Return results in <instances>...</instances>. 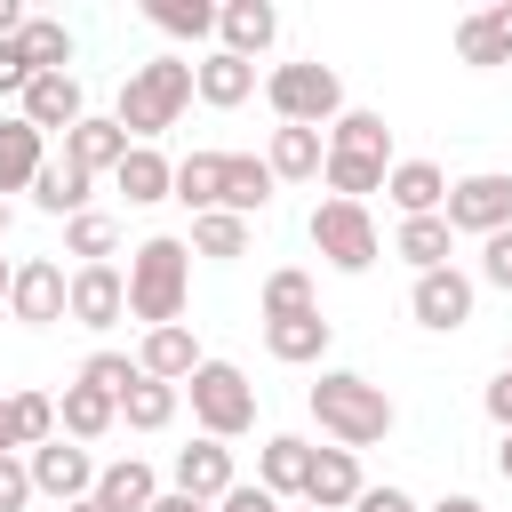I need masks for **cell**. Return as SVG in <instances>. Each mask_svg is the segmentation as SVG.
<instances>
[{"label": "cell", "mask_w": 512, "mask_h": 512, "mask_svg": "<svg viewBox=\"0 0 512 512\" xmlns=\"http://www.w3.org/2000/svg\"><path fill=\"white\" fill-rule=\"evenodd\" d=\"M304 408H312V424L328 432V448H376L392 424H400V408H392V392L384 384H368V376H352V368H320V384L304 392Z\"/></svg>", "instance_id": "6da1fadb"}, {"label": "cell", "mask_w": 512, "mask_h": 512, "mask_svg": "<svg viewBox=\"0 0 512 512\" xmlns=\"http://www.w3.org/2000/svg\"><path fill=\"white\" fill-rule=\"evenodd\" d=\"M184 104H192V64H184V56H152V64H136V72L120 80L112 120H120L128 144H160V136L184 120Z\"/></svg>", "instance_id": "7a4b0ae2"}, {"label": "cell", "mask_w": 512, "mask_h": 512, "mask_svg": "<svg viewBox=\"0 0 512 512\" xmlns=\"http://www.w3.org/2000/svg\"><path fill=\"white\" fill-rule=\"evenodd\" d=\"M184 296H192V248L176 232L136 240L128 248V320L168 328V320H184Z\"/></svg>", "instance_id": "3957f363"}, {"label": "cell", "mask_w": 512, "mask_h": 512, "mask_svg": "<svg viewBox=\"0 0 512 512\" xmlns=\"http://www.w3.org/2000/svg\"><path fill=\"white\" fill-rule=\"evenodd\" d=\"M184 400H192V424H200V440H240L248 424H256V384L232 368V360H200L184 384H176Z\"/></svg>", "instance_id": "277c9868"}, {"label": "cell", "mask_w": 512, "mask_h": 512, "mask_svg": "<svg viewBox=\"0 0 512 512\" xmlns=\"http://www.w3.org/2000/svg\"><path fill=\"white\" fill-rule=\"evenodd\" d=\"M264 104L280 112V128H328V120L344 112V80H336V64H320V56L272 64V72H264Z\"/></svg>", "instance_id": "5b68a950"}, {"label": "cell", "mask_w": 512, "mask_h": 512, "mask_svg": "<svg viewBox=\"0 0 512 512\" xmlns=\"http://www.w3.org/2000/svg\"><path fill=\"white\" fill-rule=\"evenodd\" d=\"M304 232H312V248H320L336 272H368V264L384 256V240H376V216H368L360 200H320Z\"/></svg>", "instance_id": "8992f818"}, {"label": "cell", "mask_w": 512, "mask_h": 512, "mask_svg": "<svg viewBox=\"0 0 512 512\" xmlns=\"http://www.w3.org/2000/svg\"><path fill=\"white\" fill-rule=\"evenodd\" d=\"M440 224H448V232H472V240L512 232V168L456 176V184H448V200H440Z\"/></svg>", "instance_id": "52a82bcc"}, {"label": "cell", "mask_w": 512, "mask_h": 512, "mask_svg": "<svg viewBox=\"0 0 512 512\" xmlns=\"http://www.w3.org/2000/svg\"><path fill=\"white\" fill-rule=\"evenodd\" d=\"M472 296H480V280H472V272H456V264H440V272H416V288H408V312H416V328H432V336H456V328L472 320Z\"/></svg>", "instance_id": "ba28073f"}, {"label": "cell", "mask_w": 512, "mask_h": 512, "mask_svg": "<svg viewBox=\"0 0 512 512\" xmlns=\"http://www.w3.org/2000/svg\"><path fill=\"white\" fill-rule=\"evenodd\" d=\"M24 472H32V496H56V504H80V496H96V456L80 448V440H40L32 456H24Z\"/></svg>", "instance_id": "9c48e42d"}, {"label": "cell", "mask_w": 512, "mask_h": 512, "mask_svg": "<svg viewBox=\"0 0 512 512\" xmlns=\"http://www.w3.org/2000/svg\"><path fill=\"white\" fill-rule=\"evenodd\" d=\"M64 320H80V328L128 320V272H120V264H72V280H64Z\"/></svg>", "instance_id": "30bf717a"}, {"label": "cell", "mask_w": 512, "mask_h": 512, "mask_svg": "<svg viewBox=\"0 0 512 512\" xmlns=\"http://www.w3.org/2000/svg\"><path fill=\"white\" fill-rule=\"evenodd\" d=\"M16 120H32L40 136H72V128L88 120V96H80L72 72H32L24 96H16Z\"/></svg>", "instance_id": "8fae6325"}, {"label": "cell", "mask_w": 512, "mask_h": 512, "mask_svg": "<svg viewBox=\"0 0 512 512\" xmlns=\"http://www.w3.org/2000/svg\"><path fill=\"white\" fill-rule=\"evenodd\" d=\"M64 280H72V272H64L56 256H24V264L8 272V312H16L24 328H56V320H64Z\"/></svg>", "instance_id": "7c38bea8"}, {"label": "cell", "mask_w": 512, "mask_h": 512, "mask_svg": "<svg viewBox=\"0 0 512 512\" xmlns=\"http://www.w3.org/2000/svg\"><path fill=\"white\" fill-rule=\"evenodd\" d=\"M328 344H336L328 312H280V320H264V352L280 368H312V360H328Z\"/></svg>", "instance_id": "4fadbf2b"}, {"label": "cell", "mask_w": 512, "mask_h": 512, "mask_svg": "<svg viewBox=\"0 0 512 512\" xmlns=\"http://www.w3.org/2000/svg\"><path fill=\"white\" fill-rule=\"evenodd\" d=\"M168 488H184V496H200V504H224V488H240L232 448H224V440H192V448H176Z\"/></svg>", "instance_id": "5bb4252c"}, {"label": "cell", "mask_w": 512, "mask_h": 512, "mask_svg": "<svg viewBox=\"0 0 512 512\" xmlns=\"http://www.w3.org/2000/svg\"><path fill=\"white\" fill-rule=\"evenodd\" d=\"M360 456L352 448H312V464H304V504L312 512H352L360 504Z\"/></svg>", "instance_id": "9a60e30c"}, {"label": "cell", "mask_w": 512, "mask_h": 512, "mask_svg": "<svg viewBox=\"0 0 512 512\" xmlns=\"http://www.w3.org/2000/svg\"><path fill=\"white\" fill-rule=\"evenodd\" d=\"M272 40H280V8H272V0H224V8H216V48H224V56H248V64H256Z\"/></svg>", "instance_id": "2e32d148"}, {"label": "cell", "mask_w": 512, "mask_h": 512, "mask_svg": "<svg viewBox=\"0 0 512 512\" xmlns=\"http://www.w3.org/2000/svg\"><path fill=\"white\" fill-rule=\"evenodd\" d=\"M112 192H120L128 208H160V200L176 192V160H168L160 144H128L120 168H112Z\"/></svg>", "instance_id": "e0dca14e"}, {"label": "cell", "mask_w": 512, "mask_h": 512, "mask_svg": "<svg viewBox=\"0 0 512 512\" xmlns=\"http://www.w3.org/2000/svg\"><path fill=\"white\" fill-rule=\"evenodd\" d=\"M456 56H464L472 72H496V64H512V0H488V8H472V16L456 24Z\"/></svg>", "instance_id": "ac0fdd59"}, {"label": "cell", "mask_w": 512, "mask_h": 512, "mask_svg": "<svg viewBox=\"0 0 512 512\" xmlns=\"http://www.w3.org/2000/svg\"><path fill=\"white\" fill-rule=\"evenodd\" d=\"M272 192H280V184H272L264 152H224V184H216V208H224V216H248V224H256V216L272 208Z\"/></svg>", "instance_id": "d6986e66"}, {"label": "cell", "mask_w": 512, "mask_h": 512, "mask_svg": "<svg viewBox=\"0 0 512 512\" xmlns=\"http://www.w3.org/2000/svg\"><path fill=\"white\" fill-rule=\"evenodd\" d=\"M192 96H200L208 112H232V104H248V96H256V64H248V56L208 48V56L192 64Z\"/></svg>", "instance_id": "ffe728a7"}, {"label": "cell", "mask_w": 512, "mask_h": 512, "mask_svg": "<svg viewBox=\"0 0 512 512\" xmlns=\"http://www.w3.org/2000/svg\"><path fill=\"white\" fill-rule=\"evenodd\" d=\"M200 360H208V352H200V336H192L184 320H168V328H144V344H136V368H144V376H160V384H184Z\"/></svg>", "instance_id": "44dd1931"}, {"label": "cell", "mask_w": 512, "mask_h": 512, "mask_svg": "<svg viewBox=\"0 0 512 512\" xmlns=\"http://www.w3.org/2000/svg\"><path fill=\"white\" fill-rule=\"evenodd\" d=\"M384 200H392L400 216H440V200H448V168H440V160H392Z\"/></svg>", "instance_id": "7402d4cb"}, {"label": "cell", "mask_w": 512, "mask_h": 512, "mask_svg": "<svg viewBox=\"0 0 512 512\" xmlns=\"http://www.w3.org/2000/svg\"><path fill=\"white\" fill-rule=\"evenodd\" d=\"M112 424H120V400H112V392H96V384H80V376H72V384H64V400H56V432H64V440H80V448H88V440H104V432H112Z\"/></svg>", "instance_id": "603a6c76"}, {"label": "cell", "mask_w": 512, "mask_h": 512, "mask_svg": "<svg viewBox=\"0 0 512 512\" xmlns=\"http://www.w3.org/2000/svg\"><path fill=\"white\" fill-rule=\"evenodd\" d=\"M320 160H328V136H320V128H272V144H264L272 184H312Z\"/></svg>", "instance_id": "cb8c5ba5"}, {"label": "cell", "mask_w": 512, "mask_h": 512, "mask_svg": "<svg viewBox=\"0 0 512 512\" xmlns=\"http://www.w3.org/2000/svg\"><path fill=\"white\" fill-rule=\"evenodd\" d=\"M40 168H48V136L32 120H0V200L8 192H32Z\"/></svg>", "instance_id": "d4e9b609"}, {"label": "cell", "mask_w": 512, "mask_h": 512, "mask_svg": "<svg viewBox=\"0 0 512 512\" xmlns=\"http://www.w3.org/2000/svg\"><path fill=\"white\" fill-rule=\"evenodd\" d=\"M120 152H128V136H120V120H112V112H88V120L64 136V160H72V168H88V176H112V168H120Z\"/></svg>", "instance_id": "484cf974"}, {"label": "cell", "mask_w": 512, "mask_h": 512, "mask_svg": "<svg viewBox=\"0 0 512 512\" xmlns=\"http://www.w3.org/2000/svg\"><path fill=\"white\" fill-rule=\"evenodd\" d=\"M304 464H312V440L272 432V440H264V456H256V488L288 504V496H304Z\"/></svg>", "instance_id": "4316f807"}, {"label": "cell", "mask_w": 512, "mask_h": 512, "mask_svg": "<svg viewBox=\"0 0 512 512\" xmlns=\"http://www.w3.org/2000/svg\"><path fill=\"white\" fill-rule=\"evenodd\" d=\"M160 496V472L144 464V456H112V464H96V504H112V512H144Z\"/></svg>", "instance_id": "83f0119b"}, {"label": "cell", "mask_w": 512, "mask_h": 512, "mask_svg": "<svg viewBox=\"0 0 512 512\" xmlns=\"http://www.w3.org/2000/svg\"><path fill=\"white\" fill-rule=\"evenodd\" d=\"M88 184H96V176H88V168H72V160L56 152V160H48L40 176H32V208H40V216H64V224H72V216L88 208Z\"/></svg>", "instance_id": "f1b7e54d"}, {"label": "cell", "mask_w": 512, "mask_h": 512, "mask_svg": "<svg viewBox=\"0 0 512 512\" xmlns=\"http://www.w3.org/2000/svg\"><path fill=\"white\" fill-rule=\"evenodd\" d=\"M176 408H184V392L160 384V376H144V368H136V384L120 392V424H128V432H168Z\"/></svg>", "instance_id": "f546056e"}, {"label": "cell", "mask_w": 512, "mask_h": 512, "mask_svg": "<svg viewBox=\"0 0 512 512\" xmlns=\"http://www.w3.org/2000/svg\"><path fill=\"white\" fill-rule=\"evenodd\" d=\"M384 176H392V160H368V152H328V160H320L328 200H360V208H368V192H384Z\"/></svg>", "instance_id": "4dcf8cb0"}, {"label": "cell", "mask_w": 512, "mask_h": 512, "mask_svg": "<svg viewBox=\"0 0 512 512\" xmlns=\"http://www.w3.org/2000/svg\"><path fill=\"white\" fill-rule=\"evenodd\" d=\"M392 256H400V264H416V272H440V264L456 256V232H448L440 216H400V232H392Z\"/></svg>", "instance_id": "1f68e13d"}, {"label": "cell", "mask_w": 512, "mask_h": 512, "mask_svg": "<svg viewBox=\"0 0 512 512\" xmlns=\"http://www.w3.org/2000/svg\"><path fill=\"white\" fill-rule=\"evenodd\" d=\"M184 248H192V256H208V264H240V256H248V216H224V208H208V216H192Z\"/></svg>", "instance_id": "d6a6232c"}, {"label": "cell", "mask_w": 512, "mask_h": 512, "mask_svg": "<svg viewBox=\"0 0 512 512\" xmlns=\"http://www.w3.org/2000/svg\"><path fill=\"white\" fill-rule=\"evenodd\" d=\"M328 152H368V160H392V128H384V112L344 104V112L328 120Z\"/></svg>", "instance_id": "836d02e7"}, {"label": "cell", "mask_w": 512, "mask_h": 512, "mask_svg": "<svg viewBox=\"0 0 512 512\" xmlns=\"http://www.w3.org/2000/svg\"><path fill=\"white\" fill-rule=\"evenodd\" d=\"M40 440H56V400L48 392H8V456H32Z\"/></svg>", "instance_id": "e575fe53"}, {"label": "cell", "mask_w": 512, "mask_h": 512, "mask_svg": "<svg viewBox=\"0 0 512 512\" xmlns=\"http://www.w3.org/2000/svg\"><path fill=\"white\" fill-rule=\"evenodd\" d=\"M16 48H24V64H32V72H72V32H64L56 16H24Z\"/></svg>", "instance_id": "d590c367"}, {"label": "cell", "mask_w": 512, "mask_h": 512, "mask_svg": "<svg viewBox=\"0 0 512 512\" xmlns=\"http://www.w3.org/2000/svg\"><path fill=\"white\" fill-rule=\"evenodd\" d=\"M216 184H224V152H184V160H176V192H168V200H184L192 216H208V208H216Z\"/></svg>", "instance_id": "8d00e7d4"}, {"label": "cell", "mask_w": 512, "mask_h": 512, "mask_svg": "<svg viewBox=\"0 0 512 512\" xmlns=\"http://www.w3.org/2000/svg\"><path fill=\"white\" fill-rule=\"evenodd\" d=\"M112 248H120V224H112V216L80 208V216L64 224V256H80V264H112Z\"/></svg>", "instance_id": "74e56055"}, {"label": "cell", "mask_w": 512, "mask_h": 512, "mask_svg": "<svg viewBox=\"0 0 512 512\" xmlns=\"http://www.w3.org/2000/svg\"><path fill=\"white\" fill-rule=\"evenodd\" d=\"M144 16H152L168 40H208V32H216V0H152Z\"/></svg>", "instance_id": "f35d334b"}, {"label": "cell", "mask_w": 512, "mask_h": 512, "mask_svg": "<svg viewBox=\"0 0 512 512\" xmlns=\"http://www.w3.org/2000/svg\"><path fill=\"white\" fill-rule=\"evenodd\" d=\"M280 312H320V296H312V272L280 264V272L264 280V320H280Z\"/></svg>", "instance_id": "ab89813d"}, {"label": "cell", "mask_w": 512, "mask_h": 512, "mask_svg": "<svg viewBox=\"0 0 512 512\" xmlns=\"http://www.w3.org/2000/svg\"><path fill=\"white\" fill-rule=\"evenodd\" d=\"M80 384H96V392L120 400V392L136 384V360H128V352H88V360H80Z\"/></svg>", "instance_id": "60d3db41"}, {"label": "cell", "mask_w": 512, "mask_h": 512, "mask_svg": "<svg viewBox=\"0 0 512 512\" xmlns=\"http://www.w3.org/2000/svg\"><path fill=\"white\" fill-rule=\"evenodd\" d=\"M480 280L512 296V232H488V240H480Z\"/></svg>", "instance_id": "b9f144b4"}, {"label": "cell", "mask_w": 512, "mask_h": 512, "mask_svg": "<svg viewBox=\"0 0 512 512\" xmlns=\"http://www.w3.org/2000/svg\"><path fill=\"white\" fill-rule=\"evenodd\" d=\"M0 512H32V472H24V456H0Z\"/></svg>", "instance_id": "7bdbcfd3"}, {"label": "cell", "mask_w": 512, "mask_h": 512, "mask_svg": "<svg viewBox=\"0 0 512 512\" xmlns=\"http://www.w3.org/2000/svg\"><path fill=\"white\" fill-rule=\"evenodd\" d=\"M216 512H288V504H280V496H264L256 480H240V488H224V504H216Z\"/></svg>", "instance_id": "ee69618b"}, {"label": "cell", "mask_w": 512, "mask_h": 512, "mask_svg": "<svg viewBox=\"0 0 512 512\" xmlns=\"http://www.w3.org/2000/svg\"><path fill=\"white\" fill-rule=\"evenodd\" d=\"M24 80H32L24 48H16V40H0V96H24Z\"/></svg>", "instance_id": "f6af8a7d"}, {"label": "cell", "mask_w": 512, "mask_h": 512, "mask_svg": "<svg viewBox=\"0 0 512 512\" xmlns=\"http://www.w3.org/2000/svg\"><path fill=\"white\" fill-rule=\"evenodd\" d=\"M480 408H488V416H496V424L512 432V368H496V384L480 392Z\"/></svg>", "instance_id": "bcb514c9"}, {"label": "cell", "mask_w": 512, "mask_h": 512, "mask_svg": "<svg viewBox=\"0 0 512 512\" xmlns=\"http://www.w3.org/2000/svg\"><path fill=\"white\" fill-rule=\"evenodd\" d=\"M352 512H416V496H408V488H360Z\"/></svg>", "instance_id": "7dc6e473"}, {"label": "cell", "mask_w": 512, "mask_h": 512, "mask_svg": "<svg viewBox=\"0 0 512 512\" xmlns=\"http://www.w3.org/2000/svg\"><path fill=\"white\" fill-rule=\"evenodd\" d=\"M144 512H216V504H200V496H184V488H160Z\"/></svg>", "instance_id": "c3c4849f"}, {"label": "cell", "mask_w": 512, "mask_h": 512, "mask_svg": "<svg viewBox=\"0 0 512 512\" xmlns=\"http://www.w3.org/2000/svg\"><path fill=\"white\" fill-rule=\"evenodd\" d=\"M416 512H488L480 496H440V504H416Z\"/></svg>", "instance_id": "681fc988"}, {"label": "cell", "mask_w": 512, "mask_h": 512, "mask_svg": "<svg viewBox=\"0 0 512 512\" xmlns=\"http://www.w3.org/2000/svg\"><path fill=\"white\" fill-rule=\"evenodd\" d=\"M16 32H24V8H16V0H0V40H16Z\"/></svg>", "instance_id": "f907efd6"}, {"label": "cell", "mask_w": 512, "mask_h": 512, "mask_svg": "<svg viewBox=\"0 0 512 512\" xmlns=\"http://www.w3.org/2000/svg\"><path fill=\"white\" fill-rule=\"evenodd\" d=\"M496 472H504V480H512V432H504V448H496Z\"/></svg>", "instance_id": "816d5d0a"}, {"label": "cell", "mask_w": 512, "mask_h": 512, "mask_svg": "<svg viewBox=\"0 0 512 512\" xmlns=\"http://www.w3.org/2000/svg\"><path fill=\"white\" fill-rule=\"evenodd\" d=\"M64 512H112V504H96V496H80V504H64Z\"/></svg>", "instance_id": "f5cc1de1"}, {"label": "cell", "mask_w": 512, "mask_h": 512, "mask_svg": "<svg viewBox=\"0 0 512 512\" xmlns=\"http://www.w3.org/2000/svg\"><path fill=\"white\" fill-rule=\"evenodd\" d=\"M8 272H16V264H8V256H0V304H8Z\"/></svg>", "instance_id": "db71d44e"}, {"label": "cell", "mask_w": 512, "mask_h": 512, "mask_svg": "<svg viewBox=\"0 0 512 512\" xmlns=\"http://www.w3.org/2000/svg\"><path fill=\"white\" fill-rule=\"evenodd\" d=\"M0 456H8V400H0Z\"/></svg>", "instance_id": "11a10c76"}, {"label": "cell", "mask_w": 512, "mask_h": 512, "mask_svg": "<svg viewBox=\"0 0 512 512\" xmlns=\"http://www.w3.org/2000/svg\"><path fill=\"white\" fill-rule=\"evenodd\" d=\"M0 240H8V200H0Z\"/></svg>", "instance_id": "9f6ffc18"}, {"label": "cell", "mask_w": 512, "mask_h": 512, "mask_svg": "<svg viewBox=\"0 0 512 512\" xmlns=\"http://www.w3.org/2000/svg\"><path fill=\"white\" fill-rule=\"evenodd\" d=\"M504 368H512V352H504Z\"/></svg>", "instance_id": "6f0895ef"}, {"label": "cell", "mask_w": 512, "mask_h": 512, "mask_svg": "<svg viewBox=\"0 0 512 512\" xmlns=\"http://www.w3.org/2000/svg\"><path fill=\"white\" fill-rule=\"evenodd\" d=\"M296 512H312V504H296Z\"/></svg>", "instance_id": "680465c9"}]
</instances>
